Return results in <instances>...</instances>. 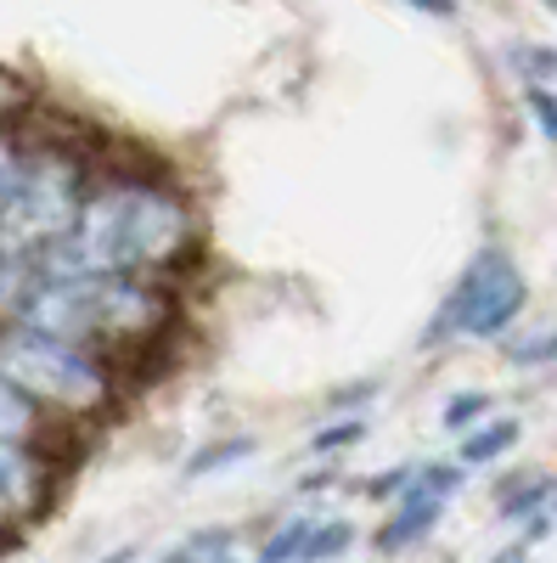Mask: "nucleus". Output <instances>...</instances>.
I'll return each instance as SVG.
<instances>
[{
	"mask_svg": "<svg viewBox=\"0 0 557 563\" xmlns=\"http://www.w3.org/2000/svg\"><path fill=\"white\" fill-rule=\"evenodd\" d=\"M192 220H186V203L158 192V186L124 180L97 192L68 238L45 254V276H108V271H147L164 265L180 243Z\"/></svg>",
	"mask_w": 557,
	"mask_h": 563,
	"instance_id": "obj_1",
	"label": "nucleus"
},
{
	"mask_svg": "<svg viewBox=\"0 0 557 563\" xmlns=\"http://www.w3.org/2000/svg\"><path fill=\"white\" fill-rule=\"evenodd\" d=\"M79 209H85L79 164L74 158H34L18 169L12 192L0 198V249L29 254L45 271V254L74 231Z\"/></svg>",
	"mask_w": 557,
	"mask_h": 563,
	"instance_id": "obj_2",
	"label": "nucleus"
},
{
	"mask_svg": "<svg viewBox=\"0 0 557 563\" xmlns=\"http://www.w3.org/2000/svg\"><path fill=\"white\" fill-rule=\"evenodd\" d=\"M524 299H530V282L513 265V254L479 249L468 260V271L456 276V288H450V299H445V310L434 321L428 344H439V339H495V333L513 327Z\"/></svg>",
	"mask_w": 557,
	"mask_h": 563,
	"instance_id": "obj_3",
	"label": "nucleus"
},
{
	"mask_svg": "<svg viewBox=\"0 0 557 563\" xmlns=\"http://www.w3.org/2000/svg\"><path fill=\"white\" fill-rule=\"evenodd\" d=\"M0 372L18 378L34 400H57V406H97L108 395L102 366L74 339L40 333V327H18V333L0 339Z\"/></svg>",
	"mask_w": 557,
	"mask_h": 563,
	"instance_id": "obj_4",
	"label": "nucleus"
},
{
	"mask_svg": "<svg viewBox=\"0 0 557 563\" xmlns=\"http://www.w3.org/2000/svg\"><path fill=\"white\" fill-rule=\"evenodd\" d=\"M461 490V467L456 462H428V467H416L411 485L400 490V507H394V519L378 530V552H400L411 541H423L434 525H439V512L445 501Z\"/></svg>",
	"mask_w": 557,
	"mask_h": 563,
	"instance_id": "obj_5",
	"label": "nucleus"
},
{
	"mask_svg": "<svg viewBox=\"0 0 557 563\" xmlns=\"http://www.w3.org/2000/svg\"><path fill=\"white\" fill-rule=\"evenodd\" d=\"M519 417H495V422H474L468 434H461V467H484L495 456H506L519 445Z\"/></svg>",
	"mask_w": 557,
	"mask_h": 563,
	"instance_id": "obj_6",
	"label": "nucleus"
},
{
	"mask_svg": "<svg viewBox=\"0 0 557 563\" xmlns=\"http://www.w3.org/2000/svg\"><path fill=\"white\" fill-rule=\"evenodd\" d=\"M34 462L18 451V440H0V507H29L34 496Z\"/></svg>",
	"mask_w": 557,
	"mask_h": 563,
	"instance_id": "obj_7",
	"label": "nucleus"
},
{
	"mask_svg": "<svg viewBox=\"0 0 557 563\" xmlns=\"http://www.w3.org/2000/svg\"><path fill=\"white\" fill-rule=\"evenodd\" d=\"M40 276H45L40 260L0 249V310H23V299L34 294V282H40Z\"/></svg>",
	"mask_w": 557,
	"mask_h": 563,
	"instance_id": "obj_8",
	"label": "nucleus"
},
{
	"mask_svg": "<svg viewBox=\"0 0 557 563\" xmlns=\"http://www.w3.org/2000/svg\"><path fill=\"white\" fill-rule=\"evenodd\" d=\"M34 429V395L0 372V440H23Z\"/></svg>",
	"mask_w": 557,
	"mask_h": 563,
	"instance_id": "obj_9",
	"label": "nucleus"
},
{
	"mask_svg": "<svg viewBox=\"0 0 557 563\" xmlns=\"http://www.w3.org/2000/svg\"><path fill=\"white\" fill-rule=\"evenodd\" d=\"M231 552H237V536L231 530H198V536H186V541L169 547L175 563H214V558H231Z\"/></svg>",
	"mask_w": 557,
	"mask_h": 563,
	"instance_id": "obj_10",
	"label": "nucleus"
},
{
	"mask_svg": "<svg viewBox=\"0 0 557 563\" xmlns=\"http://www.w3.org/2000/svg\"><path fill=\"white\" fill-rule=\"evenodd\" d=\"M310 525H315V512H293V519H282V530L259 541V558H265V563L304 558V536H310Z\"/></svg>",
	"mask_w": 557,
	"mask_h": 563,
	"instance_id": "obj_11",
	"label": "nucleus"
},
{
	"mask_svg": "<svg viewBox=\"0 0 557 563\" xmlns=\"http://www.w3.org/2000/svg\"><path fill=\"white\" fill-rule=\"evenodd\" d=\"M349 547H355L349 519H315L310 536H304V558H344Z\"/></svg>",
	"mask_w": 557,
	"mask_h": 563,
	"instance_id": "obj_12",
	"label": "nucleus"
},
{
	"mask_svg": "<svg viewBox=\"0 0 557 563\" xmlns=\"http://www.w3.org/2000/svg\"><path fill=\"white\" fill-rule=\"evenodd\" d=\"M243 456H254V440H248V434H237V440H225V445H209V451H198L192 462H186V474H192V479H209V474H220V467L243 462Z\"/></svg>",
	"mask_w": 557,
	"mask_h": 563,
	"instance_id": "obj_13",
	"label": "nucleus"
},
{
	"mask_svg": "<svg viewBox=\"0 0 557 563\" xmlns=\"http://www.w3.org/2000/svg\"><path fill=\"white\" fill-rule=\"evenodd\" d=\"M506 361H513V366H546V361H557V327H535V333L513 339V344H506Z\"/></svg>",
	"mask_w": 557,
	"mask_h": 563,
	"instance_id": "obj_14",
	"label": "nucleus"
},
{
	"mask_svg": "<svg viewBox=\"0 0 557 563\" xmlns=\"http://www.w3.org/2000/svg\"><path fill=\"white\" fill-rule=\"evenodd\" d=\"M524 108L535 113V130L552 141V147H557V97H552V90L546 85H530L524 90Z\"/></svg>",
	"mask_w": 557,
	"mask_h": 563,
	"instance_id": "obj_15",
	"label": "nucleus"
},
{
	"mask_svg": "<svg viewBox=\"0 0 557 563\" xmlns=\"http://www.w3.org/2000/svg\"><path fill=\"white\" fill-rule=\"evenodd\" d=\"M490 411V400L484 395H456V400H445V429L450 434H461V429H474V422Z\"/></svg>",
	"mask_w": 557,
	"mask_h": 563,
	"instance_id": "obj_16",
	"label": "nucleus"
},
{
	"mask_svg": "<svg viewBox=\"0 0 557 563\" xmlns=\"http://www.w3.org/2000/svg\"><path fill=\"white\" fill-rule=\"evenodd\" d=\"M366 434V422L360 417H344V422H333V429H321L315 440H310V451H344V445H355Z\"/></svg>",
	"mask_w": 557,
	"mask_h": 563,
	"instance_id": "obj_17",
	"label": "nucleus"
},
{
	"mask_svg": "<svg viewBox=\"0 0 557 563\" xmlns=\"http://www.w3.org/2000/svg\"><path fill=\"white\" fill-rule=\"evenodd\" d=\"M513 63H519L530 79H546V74H557V52H535V45H519V52H513Z\"/></svg>",
	"mask_w": 557,
	"mask_h": 563,
	"instance_id": "obj_18",
	"label": "nucleus"
},
{
	"mask_svg": "<svg viewBox=\"0 0 557 563\" xmlns=\"http://www.w3.org/2000/svg\"><path fill=\"white\" fill-rule=\"evenodd\" d=\"M411 474H416V467H389V474H378V479L366 485V496H371V501H378V496H400V490L411 485Z\"/></svg>",
	"mask_w": 557,
	"mask_h": 563,
	"instance_id": "obj_19",
	"label": "nucleus"
},
{
	"mask_svg": "<svg viewBox=\"0 0 557 563\" xmlns=\"http://www.w3.org/2000/svg\"><path fill=\"white\" fill-rule=\"evenodd\" d=\"M405 7H416L423 18H456V0H405Z\"/></svg>",
	"mask_w": 557,
	"mask_h": 563,
	"instance_id": "obj_20",
	"label": "nucleus"
},
{
	"mask_svg": "<svg viewBox=\"0 0 557 563\" xmlns=\"http://www.w3.org/2000/svg\"><path fill=\"white\" fill-rule=\"evenodd\" d=\"M18 169H23V164H18V158H12L7 147H0V198L12 192V180H18Z\"/></svg>",
	"mask_w": 557,
	"mask_h": 563,
	"instance_id": "obj_21",
	"label": "nucleus"
},
{
	"mask_svg": "<svg viewBox=\"0 0 557 563\" xmlns=\"http://www.w3.org/2000/svg\"><path fill=\"white\" fill-rule=\"evenodd\" d=\"M552 512H557V479H552Z\"/></svg>",
	"mask_w": 557,
	"mask_h": 563,
	"instance_id": "obj_22",
	"label": "nucleus"
},
{
	"mask_svg": "<svg viewBox=\"0 0 557 563\" xmlns=\"http://www.w3.org/2000/svg\"><path fill=\"white\" fill-rule=\"evenodd\" d=\"M546 7H552V12H557V0H546Z\"/></svg>",
	"mask_w": 557,
	"mask_h": 563,
	"instance_id": "obj_23",
	"label": "nucleus"
}]
</instances>
